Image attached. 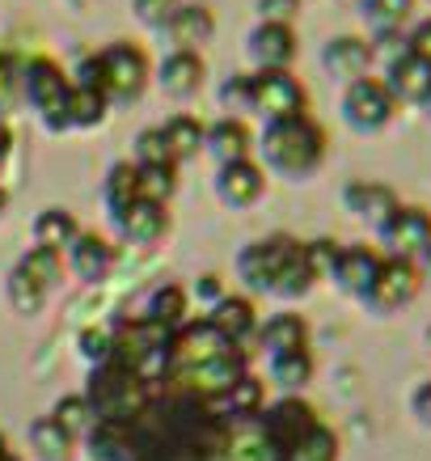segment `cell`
Listing matches in <instances>:
<instances>
[{
  "label": "cell",
  "instance_id": "obj_1",
  "mask_svg": "<svg viewBox=\"0 0 431 461\" xmlns=\"http://www.w3.org/2000/svg\"><path fill=\"white\" fill-rule=\"evenodd\" d=\"M237 276L246 280L250 293H271L279 301H296L318 284L305 241H296L292 233H271V238L250 241L237 254Z\"/></svg>",
  "mask_w": 431,
  "mask_h": 461
},
{
  "label": "cell",
  "instance_id": "obj_2",
  "mask_svg": "<svg viewBox=\"0 0 431 461\" xmlns=\"http://www.w3.org/2000/svg\"><path fill=\"white\" fill-rule=\"evenodd\" d=\"M326 127L318 119H279V123H266L263 136H258V153H263V169L279 174V178H309L318 174L321 161H326Z\"/></svg>",
  "mask_w": 431,
  "mask_h": 461
},
{
  "label": "cell",
  "instance_id": "obj_3",
  "mask_svg": "<svg viewBox=\"0 0 431 461\" xmlns=\"http://www.w3.org/2000/svg\"><path fill=\"white\" fill-rule=\"evenodd\" d=\"M169 339H174V330L153 318H144V313L123 318L111 330V360L123 364L127 373H136L144 385L161 390L169 373Z\"/></svg>",
  "mask_w": 431,
  "mask_h": 461
},
{
  "label": "cell",
  "instance_id": "obj_4",
  "mask_svg": "<svg viewBox=\"0 0 431 461\" xmlns=\"http://www.w3.org/2000/svg\"><path fill=\"white\" fill-rule=\"evenodd\" d=\"M153 68H148V56L139 51L136 42H111V47H102L94 56L81 59V68H76V81L85 85H98L106 102H136L144 94V85H148Z\"/></svg>",
  "mask_w": 431,
  "mask_h": 461
},
{
  "label": "cell",
  "instance_id": "obj_5",
  "mask_svg": "<svg viewBox=\"0 0 431 461\" xmlns=\"http://www.w3.org/2000/svg\"><path fill=\"white\" fill-rule=\"evenodd\" d=\"M157 385H144L136 373H127L123 364H98L94 368V377H89V390H85V402L94 411V420L98 423H131L139 420L148 402L157 398Z\"/></svg>",
  "mask_w": 431,
  "mask_h": 461
},
{
  "label": "cell",
  "instance_id": "obj_6",
  "mask_svg": "<svg viewBox=\"0 0 431 461\" xmlns=\"http://www.w3.org/2000/svg\"><path fill=\"white\" fill-rule=\"evenodd\" d=\"M199 461H288L283 448L266 436L263 420H220L211 423Z\"/></svg>",
  "mask_w": 431,
  "mask_h": 461
},
{
  "label": "cell",
  "instance_id": "obj_7",
  "mask_svg": "<svg viewBox=\"0 0 431 461\" xmlns=\"http://www.w3.org/2000/svg\"><path fill=\"white\" fill-rule=\"evenodd\" d=\"M68 94L72 81L64 77L56 59L34 56L22 64V98L30 102V111L39 114L47 131H64L68 127Z\"/></svg>",
  "mask_w": 431,
  "mask_h": 461
},
{
  "label": "cell",
  "instance_id": "obj_8",
  "mask_svg": "<svg viewBox=\"0 0 431 461\" xmlns=\"http://www.w3.org/2000/svg\"><path fill=\"white\" fill-rule=\"evenodd\" d=\"M338 111H343V123L351 131H360V136H376V131H385V127L398 119V98H393L385 81L381 77H360V81L343 85V102H338Z\"/></svg>",
  "mask_w": 431,
  "mask_h": 461
},
{
  "label": "cell",
  "instance_id": "obj_9",
  "mask_svg": "<svg viewBox=\"0 0 431 461\" xmlns=\"http://www.w3.org/2000/svg\"><path fill=\"white\" fill-rule=\"evenodd\" d=\"M250 111L263 114L266 123L301 119V114H309V89L292 77V68L250 72Z\"/></svg>",
  "mask_w": 431,
  "mask_h": 461
},
{
  "label": "cell",
  "instance_id": "obj_10",
  "mask_svg": "<svg viewBox=\"0 0 431 461\" xmlns=\"http://www.w3.org/2000/svg\"><path fill=\"white\" fill-rule=\"evenodd\" d=\"M376 241H381L385 258L418 263V254L431 246V212L418 203H398V212L376 229Z\"/></svg>",
  "mask_w": 431,
  "mask_h": 461
},
{
  "label": "cell",
  "instance_id": "obj_11",
  "mask_svg": "<svg viewBox=\"0 0 431 461\" xmlns=\"http://www.w3.org/2000/svg\"><path fill=\"white\" fill-rule=\"evenodd\" d=\"M418 293H423V280H418L415 263H402V258H381V271H376L373 288L364 293V305L373 309L376 318H393V313H402Z\"/></svg>",
  "mask_w": 431,
  "mask_h": 461
},
{
  "label": "cell",
  "instance_id": "obj_12",
  "mask_svg": "<svg viewBox=\"0 0 431 461\" xmlns=\"http://www.w3.org/2000/svg\"><path fill=\"white\" fill-rule=\"evenodd\" d=\"M233 351L241 348H233L208 318L182 321L174 330V339H169V368H195V364H211L220 356H233Z\"/></svg>",
  "mask_w": 431,
  "mask_h": 461
},
{
  "label": "cell",
  "instance_id": "obj_13",
  "mask_svg": "<svg viewBox=\"0 0 431 461\" xmlns=\"http://www.w3.org/2000/svg\"><path fill=\"white\" fill-rule=\"evenodd\" d=\"M266 428V436L275 440L279 448H283V457H288V448L301 440V436H309L313 428H318V411L305 402V398H296V393H288V398H279L275 406H266V415H258Z\"/></svg>",
  "mask_w": 431,
  "mask_h": 461
},
{
  "label": "cell",
  "instance_id": "obj_14",
  "mask_svg": "<svg viewBox=\"0 0 431 461\" xmlns=\"http://www.w3.org/2000/svg\"><path fill=\"white\" fill-rule=\"evenodd\" d=\"M381 258H385V254L376 250V246H343L326 280H334V288H338V293H347V296H355V301H364V293L373 288L376 271H381Z\"/></svg>",
  "mask_w": 431,
  "mask_h": 461
},
{
  "label": "cell",
  "instance_id": "obj_15",
  "mask_svg": "<svg viewBox=\"0 0 431 461\" xmlns=\"http://www.w3.org/2000/svg\"><path fill=\"white\" fill-rule=\"evenodd\" d=\"M398 191L393 186H385V182H373V178H355L343 186V208L355 216V221H364L368 229H381V224L390 221L393 212H398Z\"/></svg>",
  "mask_w": 431,
  "mask_h": 461
},
{
  "label": "cell",
  "instance_id": "obj_16",
  "mask_svg": "<svg viewBox=\"0 0 431 461\" xmlns=\"http://www.w3.org/2000/svg\"><path fill=\"white\" fill-rule=\"evenodd\" d=\"M266 191V169L246 157V161H229V166L216 169V195H220L224 208H250L258 203Z\"/></svg>",
  "mask_w": 431,
  "mask_h": 461
},
{
  "label": "cell",
  "instance_id": "obj_17",
  "mask_svg": "<svg viewBox=\"0 0 431 461\" xmlns=\"http://www.w3.org/2000/svg\"><path fill=\"white\" fill-rule=\"evenodd\" d=\"M321 68L330 72L334 81H360L373 72V47L364 34H334L326 47H321Z\"/></svg>",
  "mask_w": 431,
  "mask_h": 461
},
{
  "label": "cell",
  "instance_id": "obj_18",
  "mask_svg": "<svg viewBox=\"0 0 431 461\" xmlns=\"http://www.w3.org/2000/svg\"><path fill=\"white\" fill-rule=\"evenodd\" d=\"M64 258H68V267H72V276H76V280L102 284L114 271V263H119V250H114V241H106L102 233L81 229L76 241L64 250Z\"/></svg>",
  "mask_w": 431,
  "mask_h": 461
},
{
  "label": "cell",
  "instance_id": "obj_19",
  "mask_svg": "<svg viewBox=\"0 0 431 461\" xmlns=\"http://www.w3.org/2000/svg\"><path fill=\"white\" fill-rule=\"evenodd\" d=\"M246 51L254 59V72H275V68H292L296 59V30L292 26H271V22H258L246 42Z\"/></svg>",
  "mask_w": 431,
  "mask_h": 461
},
{
  "label": "cell",
  "instance_id": "obj_20",
  "mask_svg": "<svg viewBox=\"0 0 431 461\" xmlns=\"http://www.w3.org/2000/svg\"><path fill=\"white\" fill-rule=\"evenodd\" d=\"M114 229H119V238L131 241V246H157V241L169 233V208L157 203V199L139 195L131 208L114 216Z\"/></svg>",
  "mask_w": 431,
  "mask_h": 461
},
{
  "label": "cell",
  "instance_id": "obj_21",
  "mask_svg": "<svg viewBox=\"0 0 431 461\" xmlns=\"http://www.w3.org/2000/svg\"><path fill=\"white\" fill-rule=\"evenodd\" d=\"M208 321L220 330L233 348H241V351H250V343L258 339V313H254V301L250 296H220L216 305H211V313H208Z\"/></svg>",
  "mask_w": 431,
  "mask_h": 461
},
{
  "label": "cell",
  "instance_id": "obj_22",
  "mask_svg": "<svg viewBox=\"0 0 431 461\" xmlns=\"http://www.w3.org/2000/svg\"><path fill=\"white\" fill-rule=\"evenodd\" d=\"M381 81H385V89L398 98V106H423L431 94V64L418 59L415 51H406V56H398L390 68H385Z\"/></svg>",
  "mask_w": 431,
  "mask_h": 461
},
{
  "label": "cell",
  "instance_id": "obj_23",
  "mask_svg": "<svg viewBox=\"0 0 431 461\" xmlns=\"http://www.w3.org/2000/svg\"><path fill=\"white\" fill-rule=\"evenodd\" d=\"M203 77H208V64H203V56H195V51H169V56L161 59V68H157V85L178 102L195 98L199 89H203Z\"/></svg>",
  "mask_w": 431,
  "mask_h": 461
},
{
  "label": "cell",
  "instance_id": "obj_24",
  "mask_svg": "<svg viewBox=\"0 0 431 461\" xmlns=\"http://www.w3.org/2000/svg\"><path fill=\"white\" fill-rule=\"evenodd\" d=\"M203 149L216 157V166H229V161H246L254 153V131L246 127V119L237 114H224L203 131Z\"/></svg>",
  "mask_w": 431,
  "mask_h": 461
},
{
  "label": "cell",
  "instance_id": "obj_25",
  "mask_svg": "<svg viewBox=\"0 0 431 461\" xmlns=\"http://www.w3.org/2000/svg\"><path fill=\"white\" fill-rule=\"evenodd\" d=\"M169 42H174V51H195L203 42H211V34H216V17H211L208 5H182L178 14H174V22L166 26Z\"/></svg>",
  "mask_w": 431,
  "mask_h": 461
},
{
  "label": "cell",
  "instance_id": "obj_26",
  "mask_svg": "<svg viewBox=\"0 0 431 461\" xmlns=\"http://www.w3.org/2000/svg\"><path fill=\"white\" fill-rule=\"evenodd\" d=\"M266 356H283V351H305L309 348V321L301 313H275L258 326V339H254Z\"/></svg>",
  "mask_w": 431,
  "mask_h": 461
},
{
  "label": "cell",
  "instance_id": "obj_27",
  "mask_svg": "<svg viewBox=\"0 0 431 461\" xmlns=\"http://www.w3.org/2000/svg\"><path fill=\"white\" fill-rule=\"evenodd\" d=\"M263 402H266V385L254 373L237 377L229 390H224L220 402H211L216 415H229V420H258L263 415Z\"/></svg>",
  "mask_w": 431,
  "mask_h": 461
},
{
  "label": "cell",
  "instance_id": "obj_28",
  "mask_svg": "<svg viewBox=\"0 0 431 461\" xmlns=\"http://www.w3.org/2000/svg\"><path fill=\"white\" fill-rule=\"evenodd\" d=\"M203 131H208V127L199 123L195 114H174V119L161 123V136H166V149H169V157H174V166L195 161V157L203 153Z\"/></svg>",
  "mask_w": 431,
  "mask_h": 461
},
{
  "label": "cell",
  "instance_id": "obj_29",
  "mask_svg": "<svg viewBox=\"0 0 431 461\" xmlns=\"http://www.w3.org/2000/svg\"><path fill=\"white\" fill-rule=\"evenodd\" d=\"M418 0H364V26L368 34H406L410 17H415Z\"/></svg>",
  "mask_w": 431,
  "mask_h": 461
},
{
  "label": "cell",
  "instance_id": "obj_30",
  "mask_svg": "<svg viewBox=\"0 0 431 461\" xmlns=\"http://www.w3.org/2000/svg\"><path fill=\"white\" fill-rule=\"evenodd\" d=\"M76 233H81V224H76V216L68 208H42L39 221H34V246H47L56 254L68 250Z\"/></svg>",
  "mask_w": 431,
  "mask_h": 461
},
{
  "label": "cell",
  "instance_id": "obj_31",
  "mask_svg": "<svg viewBox=\"0 0 431 461\" xmlns=\"http://www.w3.org/2000/svg\"><path fill=\"white\" fill-rule=\"evenodd\" d=\"M102 199H106V212L119 216L139 199V169L131 161H114L106 169V182H102Z\"/></svg>",
  "mask_w": 431,
  "mask_h": 461
},
{
  "label": "cell",
  "instance_id": "obj_32",
  "mask_svg": "<svg viewBox=\"0 0 431 461\" xmlns=\"http://www.w3.org/2000/svg\"><path fill=\"white\" fill-rule=\"evenodd\" d=\"M106 111H111V102H106V94H102L98 85L72 81V94H68V127H102V123H106Z\"/></svg>",
  "mask_w": 431,
  "mask_h": 461
},
{
  "label": "cell",
  "instance_id": "obj_33",
  "mask_svg": "<svg viewBox=\"0 0 431 461\" xmlns=\"http://www.w3.org/2000/svg\"><path fill=\"white\" fill-rule=\"evenodd\" d=\"M17 271H22V276H26L34 288L51 293V288L64 280V254L47 250V246H30V250L17 258Z\"/></svg>",
  "mask_w": 431,
  "mask_h": 461
},
{
  "label": "cell",
  "instance_id": "obj_34",
  "mask_svg": "<svg viewBox=\"0 0 431 461\" xmlns=\"http://www.w3.org/2000/svg\"><path fill=\"white\" fill-rule=\"evenodd\" d=\"M30 445H34V453H39L42 461H72L76 436H72L64 423H56L51 415H47V420L30 423Z\"/></svg>",
  "mask_w": 431,
  "mask_h": 461
},
{
  "label": "cell",
  "instance_id": "obj_35",
  "mask_svg": "<svg viewBox=\"0 0 431 461\" xmlns=\"http://www.w3.org/2000/svg\"><path fill=\"white\" fill-rule=\"evenodd\" d=\"M144 318L161 321V326H169V330H178L182 321H186V288H178V284H161V288H153L148 293V313Z\"/></svg>",
  "mask_w": 431,
  "mask_h": 461
},
{
  "label": "cell",
  "instance_id": "obj_36",
  "mask_svg": "<svg viewBox=\"0 0 431 461\" xmlns=\"http://www.w3.org/2000/svg\"><path fill=\"white\" fill-rule=\"evenodd\" d=\"M271 381L283 385V390H301L313 381V356L305 351H283V356H271Z\"/></svg>",
  "mask_w": 431,
  "mask_h": 461
},
{
  "label": "cell",
  "instance_id": "obj_37",
  "mask_svg": "<svg viewBox=\"0 0 431 461\" xmlns=\"http://www.w3.org/2000/svg\"><path fill=\"white\" fill-rule=\"evenodd\" d=\"M288 461H338V436L334 428L318 423L309 436H301L292 448H288Z\"/></svg>",
  "mask_w": 431,
  "mask_h": 461
},
{
  "label": "cell",
  "instance_id": "obj_38",
  "mask_svg": "<svg viewBox=\"0 0 431 461\" xmlns=\"http://www.w3.org/2000/svg\"><path fill=\"white\" fill-rule=\"evenodd\" d=\"M136 161L131 166L136 169H161V166H174V157H169V149H166V136H161V127H144L136 136Z\"/></svg>",
  "mask_w": 431,
  "mask_h": 461
},
{
  "label": "cell",
  "instance_id": "obj_39",
  "mask_svg": "<svg viewBox=\"0 0 431 461\" xmlns=\"http://www.w3.org/2000/svg\"><path fill=\"white\" fill-rule=\"evenodd\" d=\"M51 420L56 423H64L72 436H89V428H94V411H89V402H85V393H72V398H59L56 402V411H51Z\"/></svg>",
  "mask_w": 431,
  "mask_h": 461
},
{
  "label": "cell",
  "instance_id": "obj_40",
  "mask_svg": "<svg viewBox=\"0 0 431 461\" xmlns=\"http://www.w3.org/2000/svg\"><path fill=\"white\" fill-rule=\"evenodd\" d=\"M22 102V64L13 59V51L0 47V119Z\"/></svg>",
  "mask_w": 431,
  "mask_h": 461
},
{
  "label": "cell",
  "instance_id": "obj_41",
  "mask_svg": "<svg viewBox=\"0 0 431 461\" xmlns=\"http://www.w3.org/2000/svg\"><path fill=\"white\" fill-rule=\"evenodd\" d=\"M42 301H47V293L42 288H34V284L22 276V271H9V305L17 309V313H39Z\"/></svg>",
  "mask_w": 431,
  "mask_h": 461
},
{
  "label": "cell",
  "instance_id": "obj_42",
  "mask_svg": "<svg viewBox=\"0 0 431 461\" xmlns=\"http://www.w3.org/2000/svg\"><path fill=\"white\" fill-rule=\"evenodd\" d=\"M220 102H224V111H233L237 119L250 111V72H233L220 85Z\"/></svg>",
  "mask_w": 431,
  "mask_h": 461
},
{
  "label": "cell",
  "instance_id": "obj_43",
  "mask_svg": "<svg viewBox=\"0 0 431 461\" xmlns=\"http://www.w3.org/2000/svg\"><path fill=\"white\" fill-rule=\"evenodd\" d=\"M178 9H182V0H136V17L153 30H166Z\"/></svg>",
  "mask_w": 431,
  "mask_h": 461
},
{
  "label": "cell",
  "instance_id": "obj_44",
  "mask_svg": "<svg viewBox=\"0 0 431 461\" xmlns=\"http://www.w3.org/2000/svg\"><path fill=\"white\" fill-rule=\"evenodd\" d=\"M301 5L305 0H258V17L271 22V26H292L301 17Z\"/></svg>",
  "mask_w": 431,
  "mask_h": 461
},
{
  "label": "cell",
  "instance_id": "obj_45",
  "mask_svg": "<svg viewBox=\"0 0 431 461\" xmlns=\"http://www.w3.org/2000/svg\"><path fill=\"white\" fill-rule=\"evenodd\" d=\"M81 356L85 360H94V364L111 360V330H98V326L81 330Z\"/></svg>",
  "mask_w": 431,
  "mask_h": 461
},
{
  "label": "cell",
  "instance_id": "obj_46",
  "mask_svg": "<svg viewBox=\"0 0 431 461\" xmlns=\"http://www.w3.org/2000/svg\"><path fill=\"white\" fill-rule=\"evenodd\" d=\"M410 415L423 428H431V381H418L415 390H410Z\"/></svg>",
  "mask_w": 431,
  "mask_h": 461
},
{
  "label": "cell",
  "instance_id": "obj_47",
  "mask_svg": "<svg viewBox=\"0 0 431 461\" xmlns=\"http://www.w3.org/2000/svg\"><path fill=\"white\" fill-rule=\"evenodd\" d=\"M406 42H410V51H415L418 59H427L431 64V17H423L418 26L406 30Z\"/></svg>",
  "mask_w": 431,
  "mask_h": 461
},
{
  "label": "cell",
  "instance_id": "obj_48",
  "mask_svg": "<svg viewBox=\"0 0 431 461\" xmlns=\"http://www.w3.org/2000/svg\"><path fill=\"white\" fill-rule=\"evenodd\" d=\"M191 293H195L199 301L216 305V301L224 296V284H220V276H216V271H208V276H199V280H195V288H191Z\"/></svg>",
  "mask_w": 431,
  "mask_h": 461
},
{
  "label": "cell",
  "instance_id": "obj_49",
  "mask_svg": "<svg viewBox=\"0 0 431 461\" xmlns=\"http://www.w3.org/2000/svg\"><path fill=\"white\" fill-rule=\"evenodd\" d=\"M9 153H13V131H9V123L0 119V166L9 161Z\"/></svg>",
  "mask_w": 431,
  "mask_h": 461
},
{
  "label": "cell",
  "instance_id": "obj_50",
  "mask_svg": "<svg viewBox=\"0 0 431 461\" xmlns=\"http://www.w3.org/2000/svg\"><path fill=\"white\" fill-rule=\"evenodd\" d=\"M418 280H423V288H431V246H427V250H423V254H418Z\"/></svg>",
  "mask_w": 431,
  "mask_h": 461
},
{
  "label": "cell",
  "instance_id": "obj_51",
  "mask_svg": "<svg viewBox=\"0 0 431 461\" xmlns=\"http://www.w3.org/2000/svg\"><path fill=\"white\" fill-rule=\"evenodd\" d=\"M338 5H343V9H355V14L364 9V0H338Z\"/></svg>",
  "mask_w": 431,
  "mask_h": 461
},
{
  "label": "cell",
  "instance_id": "obj_52",
  "mask_svg": "<svg viewBox=\"0 0 431 461\" xmlns=\"http://www.w3.org/2000/svg\"><path fill=\"white\" fill-rule=\"evenodd\" d=\"M4 208H9V191L0 186V216H4Z\"/></svg>",
  "mask_w": 431,
  "mask_h": 461
},
{
  "label": "cell",
  "instance_id": "obj_53",
  "mask_svg": "<svg viewBox=\"0 0 431 461\" xmlns=\"http://www.w3.org/2000/svg\"><path fill=\"white\" fill-rule=\"evenodd\" d=\"M9 457V445H4V436H0V461Z\"/></svg>",
  "mask_w": 431,
  "mask_h": 461
},
{
  "label": "cell",
  "instance_id": "obj_54",
  "mask_svg": "<svg viewBox=\"0 0 431 461\" xmlns=\"http://www.w3.org/2000/svg\"><path fill=\"white\" fill-rule=\"evenodd\" d=\"M418 111H427V119H431V94H427V102H423V106H418Z\"/></svg>",
  "mask_w": 431,
  "mask_h": 461
},
{
  "label": "cell",
  "instance_id": "obj_55",
  "mask_svg": "<svg viewBox=\"0 0 431 461\" xmlns=\"http://www.w3.org/2000/svg\"><path fill=\"white\" fill-rule=\"evenodd\" d=\"M4 461H17V457H13V453H9V457H4Z\"/></svg>",
  "mask_w": 431,
  "mask_h": 461
}]
</instances>
